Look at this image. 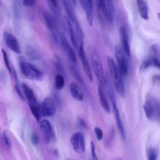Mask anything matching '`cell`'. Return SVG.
I'll list each match as a JSON object with an SVG mask.
<instances>
[{"mask_svg": "<svg viewBox=\"0 0 160 160\" xmlns=\"http://www.w3.org/2000/svg\"><path fill=\"white\" fill-rule=\"evenodd\" d=\"M40 109L42 117L54 116L57 111L56 101L50 96L46 98L40 104Z\"/></svg>", "mask_w": 160, "mask_h": 160, "instance_id": "obj_6", "label": "cell"}, {"mask_svg": "<svg viewBox=\"0 0 160 160\" xmlns=\"http://www.w3.org/2000/svg\"><path fill=\"white\" fill-rule=\"evenodd\" d=\"M19 68L22 74L30 80L40 81L44 78V74L42 71L23 59L19 60Z\"/></svg>", "mask_w": 160, "mask_h": 160, "instance_id": "obj_2", "label": "cell"}, {"mask_svg": "<svg viewBox=\"0 0 160 160\" xmlns=\"http://www.w3.org/2000/svg\"><path fill=\"white\" fill-rule=\"evenodd\" d=\"M21 88L22 89L24 97L28 101V105H34L39 104L34 92L29 86H28L25 83H22Z\"/></svg>", "mask_w": 160, "mask_h": 160, "instance_id": "obj_17", "label": "cell"}, {"mask_svg": "<svg viewBox=\"0 0 160 160\" xmlns=\"http://www.w3.org/2000/svg\"><path fill=\"white\" fill-rule=\"evenodd\" d=\"M64 25H65V28H66V31L70 38V39H71V41L72 44V45L76 48L78 49V46L79 45L81 44V43H84V42H82L79 41L78 37V35L72 26V23L71 22L70 20L69 19V18L66 16L64 18Z\"/></svg>", "mask_w": 160, "mask_h": 160, "instance_id": "obj_14", "label": "cell"}, {"mask_svg": "<svg viewBox=\"0 0 160 160\" xmlns=\"http://www.w3.org/2000/svg\"><path fill=\"white\" fill-rule=\"evenodd\" d=\"M29 107L34 117L36 118V119L39 122L42 117V115L41 113V109H40V104H37L34 105H29Z\"/></svg>", "mask_w": 160, "mask_h": 160, "instance_id": "obj_24", "label": "cell"}, {"mask_svg": "<svg viewBox=\"0 0 160 160\" xmlns=\"http://www.w3.org/2000/svg\"><path fill=\"white\" fill-rule=\"evenodd\" d=\"M60 44L61 47L62 48L67 58L68 59L74 64L77 63V59H76V56L75 54V52L69 44L68 41L67 40L66 36H64V34L61 33L60 35Z\"/></svg>", "mask_w": 160, "mask_h": 160, "instance_id": "obj_12", "label": "cell"}, {"mask_svg": "<svg viewBox=\"0 0 160 160\" xmlns=\"http://www.w3.org/2000/svg\"><path fill=\"white\" fill-rule=\"evenodd\" d=\"M55 88L58 89H62L65 85V79L62 74H58L55 76Z\"/></svg>", "mask_w": 160, "mask_h": 160, "instance_id": "obj_25", "label": "cell"}, {"mask_svg": "<svg viewBox=\"0 0 160 160\" xmlns=\"http://www.w3.org/2000/svg\"><path fill=\"white\" fill-rule=\"evenodd\" d=\"M39 128L42 134L44 141L51 143L55 139V133L51 122L47 119H42L39 121Z\"/></svg>", "mask_w": 160, "mask_h": 160, "instance_id": "obj_9", "label": "cell"}, {"mask_svg": "<svg viewBox=\"0 0 160 160\" xmlns=\"http://www.w3.org/2000/svg\"><path fill=\"white\" fill-rule=\"evenodd\" d=\"M31 142L33 146H37L39 144L38 136L36 133H32L31 135Z\"/></svg>", "mask_w": 160, "mask_h": 160, "instance_id": "obj_34", "label": "cell"}, {"mask_svg": "<svg viewBox=\"0 0 160 160\" xmlns=\"http://www.w3.org/2000/svg\"><path fill=\"white\" fill-rule=\"evenodd\" d=\"M91 155L92 158L93 159H98V156L96 154V147L95 144L92 141L91 142Z\"/></svg>", "mask_w": 160, "mask_h": 160, "instance_id": "obj_36", "label": "cell"}, {"mask_svg": "<svg viewBox=\"0 0 160 160\" xmlns=\"http://www.w3.org/2000/svg\"><path fill=\"white\" fill-rule=\"evenodd\" d=\"M98 92L99 99L102 109L107 113H110L111 112L110 105H109V99H108L106 92L104 89V87L101 84H99L98 87Z\"/></svg>", "mask_w": 160, "mask_h": 160, "instance_id": "obj_16", "label": "cell"}, {"mask_svg": "<svg viewBox=\"0 0 160 160\" xmlns=\"http://www.w3.org/2000/svg\"><path fill=\"white\" fill-rule=\"evenodd\" d=\"M114 55L117 62V66L124 78L128 74V57L122 48H120L119 46H116L114 47Z\"/></svg>", "mask_w": 160, "mask_h": 160, "instance_id": "obj_5", "label": "cell"}, {"mask_svg": "<svg viewBox=\"0 0 160 160\" xmlns=\"http://www.w3.org/2000/svg\"><path fill=\"white\" fill-rule=\"evenodd\" d=\"M138 12L144 20L149 19V6L147 0H136Z\"/></svg>", "mask_w": 160, "mask_h": 160, "instance_id": "obj_19", "label": "cell"}, {"mask_svg": "<svg viewBox=\"0 0 160 160\" xmlns=\"http://www.w3.org/2000/svg\"><path fill=\"white\" fill-rule=\"evenodd\" d=\"M107 62L116 89L121 96L124 97L126 95V88L122 80L123 76H122L117 64L115 63L114 59L111 57H107Z\"/></svg>", "mask_w": 160, "mask_h": 160, "instance_id": "obj_1", "label": "cell"}, {"mask_svg": "<svg viewBox=\"0 0 160 160\" xmlns=\"http://www.w3.org/2000/svg\"><path fill=\"white\" fill-rule=\"evenodd\" d=\"M36 1H37V0H23L22 4L25 7L31 8L36 4Z\"/></svg>", "mask_w": 160, "mask_h": 160, "instance_id": "obj_35", "label": "cell"}, {"mask_svg": "<svg viewBox=\"0 0 160 160\" xmlns=\"http://www.w3.org/2000/svg\"><path fill=\"white\" fill-rule=\"evenodd\" d=\"M69 92L71 93V96L76 101H82L84 99V94L83 92L79 87V86L75 83L71 82L69 86Z\"/></svg>", "mask_w": 160, "mask_h": 160, "instance_id": "obj_20", "label": "cell"}, {"mask_svg": "<svg viewBox=\"0 0 160 160\" xmlns=\"http://www.w3.org/2000/svg\"><path fill=\"white\" fill-rule=\"evenodd\" d=\"M98 4L106 22L111 25L114 22V8L112 0H98Z\"/></svg>", "mask_w": 160, "mask_h": 160, "instance_id": "obj_4", "label": "cell"}, {"mask_svg": "<svg viewBox=\"0 0 160 160\" xmlns=\"http://www.w3.org/2000/svg\"><path fill=\"white\" fill-rule=\"evenodd\" d=\"M150 66H154L160 69V59L156 57H151L144 60L141 64V69L144 70Z\"/></svg>", "mask_w": 160, "mask_h": 160, "instance_id": "obj_22", "label": "cell"}, {"mask_svg": "<svg viewBox=\"0 0 160 160\" xmlns=\"http://www.w3.org/2000/svg\"><path fill=\"white\" fill-rule=\"evenodd\" d=\"M51 12L55 18L59 21L61 18V11L58 0H47Z\"/></svg>", "mask_w": 160, "mask_h": 160, "instance_id": "obj_23", "label": "cell"}, {"mask_svg": "<svg viewBox=\"0 0 160 160\" xmlns=\"http://www.w3.org/2000/svg\"><path fill=\"white\" fill-rule=\"evenodd\" d=\"M154 106V119L160 122V102L157 99H152Z\"/></svg>", "mask_w": 160, "mask_h": 160, "instance_id": "obj_27", "label": "cell"}, {"mask_svg": "<svg viewBox=\"0 0 160 160\" xmlns=\"http://www.w3.org/2000/svg\"><path fill=\"white\" fill-rule=\"evenodd\" d=\"M2 142L4 145V146L7 149H11V148H12V142H11L10 138H9L6 131H4L2 134Z\"/></svg>", "mask_w": 160, "mask_h": 160, "instance_id": "obj_28", "label": "cell"}, {"mask_svg": "<svg viewBox=\"0 0 160 160\" xmlns=\"http://www.w3.org/2000/svg\"><path fill=\"white\" fill-rule=\"evenodd\" d=\"M2 57H3V59H4V62L5 63L6 67L7 68V69L8 70V71L12 74V68L11 66L10 62H9V60L7 54V52H6L5 50H4L3 49H2Z\"/></svg>", "mask_w": 160, "mask_h": 160, "instance_id": "obj_29", "label": "cell"}, {"mask_svg": "<svg viewBox=\"0 0 160 160\" xmlns=\"http://www.w3.org/2000/svg\"><path fill=\"white\" fill-rule=\"evenodd\" d=\"M153 81L156 83H160V75H155L153 78Z\"/></svg>", "mask_w": 160, "mask_h": 160, "instance_id": "obj_38", "label": "cell"}, {"mask_svg": "<svg viewBox=\"0 0 160 160\" xmlns=\"http://www.w3.org/2000/svg\"><path fill=\"white\" fill-rule=\"evenodd\" d=\"M146 118L149 120L154 119V106L152 99L146 100L143 106Z\"/></svg>", "mask_w": 160, "mask_h": 160, "instance_id": "obj_21", "label": "cell"}, {"mask_svg": "<svg viewBox=\"0 0 160 160\" xmlns=\"http://www.w3.org/2000/svg\"><path fill=\"white\" fill-rule=\"evenodd\" d=\"M4 41L6 46L16 54L21 53V48L18 39L11 32L5 31L3 34Z\"/></svg>", "mask_w": 160, "mask_h": 160, "instance_id": "obj_11", "label": "cell"}, {"mask_svg": "<svg viewBox=\"0 0 160 160\" xmlns=\"http://www.w3.org/2000/svg\"><path fill=\"white\" fill-rule=\"evenodd\" d=\"M72 1H73V3H74V6H76V0H72Z\"/></svg>", "mask_w": 160, "mask_h": 160, "instance_id": "obj_40", "label": "cell"}, {"mask_svg": "<svg viewBox=\"0 0 160 160\" xmlns=\"http://www.w3.org/2000/svg\"><path fill=\"white\" fill-rule=\"evenodd\" d=\"M82 8L86 13V19L90 26L92 25L94 19V3L93 0H84V4Z\"/></svg>", "mask_w": 160, "mask_h": 160, "instance_id": "obj_18", "label": "cell"}, {"mask_svg": "<svg viewBox=\"0 0 160 160\" xmlns=\"http://www.w3.org/2000/svg\"><path fill=\"white\" fill-rule=\"evenodd\" d=\"M94 131L96 135V137L98 141H101L103 138V132L101 128L99 127H94Z\"/></svg>", "mask_w": 160, "mask_h": 160, "instance_id": "obj_33", "label": "cell"}, {"mask_svg": "<svg viewBox=\"0 0 160 160\" xmlns=\"http://www.w3.org/2000/svg\"><path fill=\"white\" fill-rule=\"evenodd\" d=\"M73 150L78 154H82L86 149V143L83 134L80 132L74 133L70 139Z\"/></svg>", "mask_w": 160, "mask_h": 160, "instance_id": "obj_10", "label": "cell"}, {"mask_svg": "<svg viewBox=\"0 0 160 160\" xmlns=\"http://www.w3.org/2000/svg\"><path fill=\"white\" fill-rule=\"evenodd\" d=\"M119 34L121 41L122 49L125 52L126 55L128 58H130L131 56V50L129 42V37L126 29L124 26H121L119 28Z\"/></svg>", "mask_w": 160, "mask_h": 160, "instance_id": "obj_15", "label": "cell"}, {"mask_svg": "<svg viewBox=\"0 0 160 160\" xmlns=\"http://www.w3.org/2000/svg\"><path fill=\"white\" fill-rule=\"evenodd\" d=\"M79 1L80 3H81L82 7L84 6V0H79Z\"/></svg>", "mask_w": 160, "mask_h": 160, "instance_id": "obj_39", "label": "cell"}, {"mask_svg": "<svg viewBox=\"0 0 160 160\" xmlns=\"http://www.w3.org/2000/svg\"><path fill=\"white\" fill-rule=\"evenodd\" d=\"M61 59H59V58L58 56H55L54 59L53 60L54 61V64L56 68V69L60 72V74H64V69L63 68V66L61 63V61H60Z\"/></svg>", "mask_w": 160, "mask_h": 160, "instance_id": "obj_30", "label": "cell"}, {"mask_svg": "<svg viewBox=\"0 0 160 160\" xmlns=\"http://www.w3.org/2000/svg\"><path fill=\"white\" fill-rule=\"evenodd\" d=\"M22 89V88H21ZM20 88V86L19 84V81H15V84H14V89L18 94V96H19V98L20 99H21L22 100H24L25 97L24 95V93L22 92V89H21Z\"/></svg>", "mask_w": 160, "mask_h": 160, "instance_id": "obj_31", "label": "cell"}, {"mask_svg": "<svg viewBox=\"0 0 160 160\" xmlns=\"http://www.w3.org/2000/svg\"><path fill=\"white\" fill-rule=\"evenodd\" d=\"M108 95L109 97L110 98V100L111 101L112 103V112H113V115L114 117V119L116 120V124H117V127L119 129V131L122 136V138L123 139H125V131H124V126L122 124V121L120 116V113L118 109V108L117 106V103H116V98L114 96L113 92L109 89L108 91Z\"/></svg>", "mask_w": 160, "mask_h": 160, "instance_id": "obj_7", "label": "cell"}, {"mask_svg": "<svg viewBox=\"0 0 160 160\" xmlns=\"http://www.w3.org/2000/svg\"><path fill=\"white\" fill-rule=\"evenodd\" d=\"M158 16L159 19H160V13H158Z\"/></svg>", "mask_w": 160, "mask_h": 160, "instance_id": "obj_41", "label": "cell"}, {"mask_svg": "<svg viewBox=\"0 0 160 160\" xmlns=\"http://www.w3.org/2000/svg\"><path fill=\"white\" fill-rule=\"evenodd\" d=\"M43 19L44 23L51 32L54 40L57 44H59V42H60L61 33L58 29V21L55 18L52 13H50L48 11H44L43 12Z\"/></svg>", "mask_w": 160, "mask_h": 160, "instance_id": "obj_3", "label": "cell"}, {"mask_svg": "<svg viewBox=\"0 0 160 160\" xmlns=\"http://www.w3.org/2000/svg\"><path fill=\"white\" fill-rule=\"evenodd\" d=\"M78 123L79 125V126L82 127V128H86V124L85 122L84 121L83 119H82L81 118H78Z\"/></svg>", "mask_w": 160, "mask_h": 160, "instance_id": "obj_37", "label": "cell"}, {"mask_svg": "<svg viewBox=\"0 0 160 160\" xmlns=\"http://www.w3.org/2000/svg\"><path fill=\"white\" fill-rule=\"evenodd\" d=\"M91 66L92 70L99 81V84L105 87L107 84L102 63L99 59L95 55L91 58Z\"/></svg>", "mask_w": 160, "mask_h": 160, "instance_id": "obj_8", "label": "cell"}, {"mask_svg": "<svg viewBox=\"0 0 160 160\" xmlns=\"http://www.w3.org/2000/svg\"><path fill=\"white\" fill-rule=\"evenodd\" d=\"M148 158L149 160H155L157 158V152L154 148L150 147L148 151Z\"/></svg>", "mask_w": 160, "mask_h": 160, "instance_id": "obj_32", "label": "cell"}, {"mask_svg": "<svg viewBox=\"0 0 160 160\" xmlns=\"http://www.w3.org/2000/svg\"><path fill=\"white\" fill-rule=\"evenodd\" d=\"M84 43H81L78 48V54H79V56L81 59V63H82V68L84 69V71L86 74V76H88V79L90 81H92V70L91 68V66L89 65V61L88 60V58L86 57V53L84 52V46H83Z\"/></svg>", "mask_w": 160, "mask_h": 160, "instance_id": "obj_13", "label": "cell"}, {"mask_svg": "<svg viewBox=\"0 0 160 160\" xmlns=\"http://www.w3.org/2000/svg\"><path fill=\"white\" fill-rule=\"evenodd\" d=\"M26 54L31 59L38 60L39 58V54L38 51L32 46H28L26 48Z\"/></svg>", "mask_w": 160, "mask_h": 160, "instance_id": "obj_26", "label": "cell"}]
</instances>
